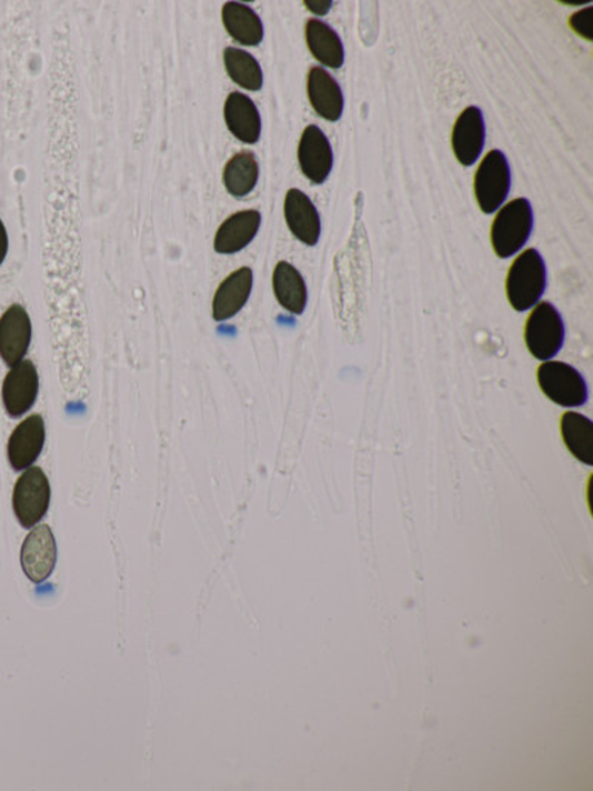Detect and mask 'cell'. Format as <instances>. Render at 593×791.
I'll use <instances>...</instances> for the list:
<instances>
[{"label":"cell","mask_w":593,"mask_h":791,"mask_svg":"<svg viewBox=\"0 0 593 791\" xmlns=\"http://www.w3.org/2000/svg\"><path fill=\"white\" fill-rule=\"evenodd\" d=\"M8 249H10V240H8L6 224L0 220V267L6 262Z\"/></svg>","instance_id":"cell-26"},{"label":"cell","mask_w":593,"mask_h":791,"mask_svg":"<svg viewBox=\"0 0 593 791\" xmlns=\"http://www.w3.org/2000/svg\"><path fill=\"white\" fill-rule=\"evenodd\" d=\"M261 214L257 210L239 211L225 219L214 238L219 254H237L250 246L259 233Z\"/></svg>","instance_id":"cell-15"},{"label":"cell","mask_w":593,"mask_h":791,"mask_svg":"<svg viewBox=\"0 0 593 791\" xmlns=\"http://www.w3.org/2000/svg\"><path fill=\"white\" fill-rule=\"evenodd\" d=\"M451 144L458 161L471 167L480 159L485 144L484 114L476 106L464 109L454 123Z\"/></svg>","instance_id":"cell-12"},{"label":"cell","mask_w":593,"mask_h":791,"mask_svg":"<svg viewBox=\"0 0 593 791\" xmlns=\"http://www.w3.org/2000/svg\"><path fill=\"white\" fill-rule=\"evenodd\" d=\"M537 382L544 395L561 408H582L587 403L586 380L566 362L544 361L537 370Z\"/></svg>","instance_id":"cell-4"},{"label":"cell","mask_w":593,"mask_h":791,"mask_svg":"<svg viewBox=\"0 0 593 791\" xmlns=\"http://www.w3.org/2000/svg\"><path fill=\"white\" fill-rule=\"evenodd\" d=\"M547 287L546 263L537 250L522 251L509 268L506 296L517 312L530 311L540 302Z\"/></svg>","instance_id":"cell-1"},{"label":"cell","mask_w":593,"mask_h":791,"mask_svg":"<svg viewBox=\"0 0 593 791\" xmlns=\"http://www.w3.org/2000/svg\"><path fill=\"white\" fill-rule=\"evenodd\" d=\"M511 167L502 150H491L478 167L473 189L482 213L502 209L511 190Z\"/></svg>","instance_id":"cell-6"},{"label":"cell","mask_w":593,"mask_h":791,"mask_svg":"<svg viewBox=\"0 0 593 791\" xmlns=\"http://www.w3.org/2000/svg\"><path fill=\"white\" fill-rule=\"evenodd\" d=\"M57 564V542L48 524H37L21 547V568L34 583L46 582Z\"/></svg>","instance_id":"cell-8"},{"label":"cell","mask_w":593,"mask_h":791,"mask_svg":"<svg viewBox=\"0 0 593 791\" xmlns=\"http://www.w3.org/2000/svg\"><path fill=\"white\" fill-rule=\"evenodd\" d=\"M32 321L21 304H12L0 317V358L7 366L19 364L32 342Z\"/></svg>","instance_id":"cell-9"},{"label":"cell","mask_w":593,"mask_h":791,"mask_svg":"<svg viewBox=\"0 0 593 791\" xmlns=\"http://www.w3.org/2000/svg\"><path fill=\"white\" fill-rule=\"evenodd\" d=\"M299 163L313 184L325 183L333 171L334 154L330 140L320 127L309 126L299 144Z\"/></svg>","instance_id":"cell-11"},{"label":"cell","mask_w":593,"mask_h":791,"mask_svg":"<svg viewBox=\"0 0 593 791\" xmlns=\"http://www.w3.org/2000/svg\"><path fill=\"white\" fill-rule=\"evenodd\" d=\"M272 281L279 304L294 316H302L308 304V287L302 273L291 263L279 262Z\"/></svg>","instance_id":"cell-18"},{"label":"cell","mask_w":593,"mask_h":791,"mask_svg":"<svg viewBox=\"0 0 593 791\" xmlns=\"http://www.w3.org/2000/svg\"><path fill=\"white\" fill-rule=\"evenodd\" d=\"M565 448L577 461L593 467V422L584 414L566 412L561 418Z\"/></svg>","instance_id":"cell-21"},{"label":"cell","mask_w":593,"mask_h":791,"mask_svg":"<svg viewBox=\"0 0 593 791\" xmlns=\"http://www.w3.org/2000/svg\"><path fill=\"white\" fill-rule=\"evenodd\" d=\"M224 121L229 131L242 143L255 144L261 136L259 109L250 97L234 91L224 104Z\"/></svg>","instance_id":"cell-17"},{"label":"cell","mask_w":593,"mask_h":791,"mask_svg":"<svg viewBox=\"0 0 593 791\" xmlns=\"http://www.w3.org/2000/svg\"><path fill=\"white\" fill-rule=\"evenodd\" d=\"M224 66L237 86L248 91H260L263 87V70L250 52L233 47L225 48Z\"/></svg>","instance_id":"cell-23"},{"label":"cell","mask_w":593,"mask_h":791,"mask_svg":"<svg viewBox=\"0 0 593 791\" xmlns=\"http://www.w3.org/2000/svg\"><path fill=\"white\" fill-rule=\"evenodd\" d=\"M306 42L312 56L322 66L340 69L344 64V48L338 32L324 21L312 19L306 23Z\"/></svg>","instance_id":"cell-20"},{"label":"cell","mask_w":593,"mask_h":791,"mask_svg":"<svg viewBox=\"0 0 593 791\" xmlns=\"http://www.w3.org/2000/svg\"><path fill=\"white\" fill-rule=\"evenodd\" d=\"M260 168L254 153L241 152L234 154L223 171V183L230 194L237 198L247 197L259 181Z\"/></svg>","instance_id":"cell-22"},{"label":"cell","mask_w":593,"mask_h":791,"mask_svg":"<svg viewBox=\"0 0 593 791\" xmlns=\"http://www.w3.org/2000/svg\"><path fill=\"white\" fill-rule=\"evenodd\" d=\"M254 273L251 268L243 267L230 273L217 289L212 299V318L217 322L230 320L238 316L250 299Z\"/></svg>","instance_id":"cell-14"},{"label":"cell","mask_w":593,"mask_h":791,"mask_svg":"<svg viewBox=\"0 0 593 791\" xmlns=\"http://www.w3.org/2000/svg\"><path fill=\"white\" fill-rule=\"evenodd\" d=\"M534 227L533 207L526 198H516L503 206L491 227V244L500 259L520 253Z\"/></svg>","instance_id":"cell-2"},{"label":"cell","mask_w":593,"mask_h":791,"mask_svg":"<svg viewBox=\"0 0 593 791\" xmlns=\"http://www.w3.org/2000/svg\"><path fill=\"white\" fill-rule=\"evenodd\" d=\"M570 26L580 38H584L586 41L592 42V8H586V10L575 12V14L570 19Z\"/></svg>","instance_id":"cell-24"},{"label":"cell","mask_w":593,"mask_h":791,"mask_svg":"<svg viewBox=\"0 0 593 791\" xmlns=\"http://www.w3.org/2000/svg\"><path fill=\"white\" fill-rule=\"evenodd\" d=\"M39 395V373L32 360L20 361L8 371L2 384L3 408L11 418H21L33 408Z\"/></svg>","instance_id":"cell-7"},{"label":"cell","mask_w":593,"mask_h":791,"mask_svg":"<svg viewBox=\"0 0 593 791\" xmlns=\"http://www.w3.org/2000/svg\"><path fill=\"white\" fill-rule=\"evenodd\" d=\"M565 326L551 302L535 304L525 324V344L539 361H549L564 347Z\"/></svg>","instance_id":"cell-3"},{"label":"cell","mask_w":593,"mask_h":791,"mask_svg":"<svg viewBox=\"0 0 593 791\" xmlns=\"http://www.w3.org/2000/svg\"><path fill=\"white\" fill-rule=\"evenodd\" d=\"M304 6L315 16H325L333 8V2L331 0H306Z\"/></svg>","instance_id":"cell-25"},{"label":"cell","mask_w":593,"mask_h":791,"mask_svg":"<svg viewBox=\"0 0 593 791\" xmlns=\"http://www.w3.org/2000/svg\"><path fill=\"white\" fill-rule=\"evenodd\" d=\"M283 214L296 240L309 247L318 244L321 238V218L306 193L300 189L288 190Z\"/></svg>","instance_id":"cell-13"},{"label":"cell","mask_w":593,"mask_h":791,"mask_svg":"<svg viewBox=\"0 0 593 791\" xmlns=\"http://www.w3.org/2000/svg\"><path fill=\"white\" fill-rule=\"evenodd\" d=\"M221 20L230 37L241 46L257 47L263 41V23L250 7L241 2H228L221 10Z\"/></svg>","instance_id":"cell-19"},{"label":"cell","mask_w":593,"mask_h":791,"mask_svg":"<svg viewBox=\"0 0 593 791\" xmlns=\"http://www.w3.org/2000/svg\"><path fill=\"white\" fill-rule=\"evenodd\" d=\"M51 503L50 480L42 468L30 467L20 475L12 493V508L21 528L33 529L47 515Z\"/></svg>","instance_id":"cell-5"},{"label":"cell","mask_w":593,"mask_h":791,"mask_svg":"<svg viewBox=\"0 0 593 791\" xmlns=\"http://www.w3.org/2000/svg\"><path fill=\"white\" fill-rule=\"evenodd\" d=\"M308 96L321 118L338 122L344 110V97L339 82L326 70L312 68L308 74Z\"/></svg>","instance_id":"cell-16"},{"label":"cell","mask_w":593,"mask_h":791,"mask_svg":"<svg viewBox=\"0 0 593 791\" xmlns=\"http://www.w3.org/2000/svg\"><path fill=\"white\" fill-rule=\"evenodd\" d=\"M47 440L46 421L32 414L21 421L8 440V461L16 471H26L41 457Z\"/></svg>","instance_id":"cell-10"}]
</instances>
